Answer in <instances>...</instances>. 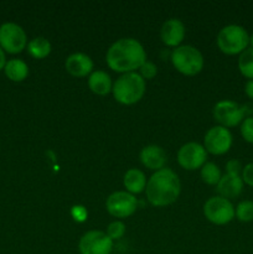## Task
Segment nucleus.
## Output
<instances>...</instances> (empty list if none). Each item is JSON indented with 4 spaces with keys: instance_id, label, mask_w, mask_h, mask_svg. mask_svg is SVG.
Segmentation results:
<instances>
[{
    "instance_id": "f257e3e1",
    "label": "nucleus",
    "mask_w": 253,
    "mask_h": 254,
    "mask_svg": "<svg viewBox=\"0 0 253 254\" xmlns=\"http://www.w3.org/2000/svg\"><path fill=\"white\" fill-rule=\"evenodd\" d=\"M107 64L114 72L130 73L140 68L146 61V52L143 45L135 39L124 37L117 40L108 49L106 55Z\"/></svg>"
},
{
    "instance_id": "f03ea898",
    "label": "nucleus",
    "mask_w": 253,
    "mask_h": 254,
    "mask_svg": "<svg viewBox=\"0 0 253 254\" xmlns=\"http://www.w3.org/2000/svg\"><path fill=\"white\" fill-rule=\"evenodd\" d=\"M180 192V179L171 169L164 168L155 171L146 181V198L155 207L171 205L178 200Z\"/></svg>"
},
{
    "instance_id": "7ed1b4c3",
    "label": "nucleus",
    "mask_w": 253,
    "mask_h": 254,
    "mask_svg": "<svg viewBox=\"0 0 253 254\" xmlns=\"http://www.w3.org/2000/svg\"><path fill=\"white\" fill-rule=\"evenodd\" d=\"M112 93L114 99L124 106H131L143 98L145 93V81L136 72L122 74L113 83Z\"/></svg>"
},
{
    "instance_id": "20e7f679",
    "label": "nucleus",
    "mask_w": 253,
    "mask_h": 254,
    "mask_svg": "<svg viewBox=\"0 0 253 254\" xmlns=\"http://www.w3.org/2000/svg\"><path fill=\"white\" fill-rule=\"evenodd\" d=\"M216 41L223 54L241 55L250 46V35L241 25L231 24L220 30Z\"/></svg>"
},
{
    "instance_id": "39448f33",
    "label": "nucleus",
    "mask_w": 253,
    "mask_h": 254,
    "mask_svg": "<svg viewBox=\"0 0 253 254\" xmlns=\"http://www.w3.org/2000/svg\"><path fill=\"white\" fill-rule=\"evenodd\" d=\"M170 60L173 66L185 76H195L203 68V56L191 45L178 46L171 51Z\"/></svg>"
},
{
    "instance_id": "423d86ee",
    "label": "nucleus",
    "mask_w": 253,
    "mask_h": 254,
    "mask_svg": "<svg viewBox=\"0 0 253 254\" xmlns=\"http://www.w3.org/2000/svg\"><path fill=\"white\" fill-rule=\"evenodd\" d=\"M27 46L25 30L15 22H4L0 25V47L5 54H20Z\"/></svg>"
},
{
    "instance_id": "0eeeda50",
    "label": "nucleus",
    "mask_w": 253,
    "mask_h": 254,
    "mask_svg": "<svg viewBox=\"0 0 253 254\" xmlns=\"http://www.w3.org/2000/svg\"><path fill=\"white\" fill-rule=\"evenodd\" d=\"M203 215L210 222L215 225H227L235 218V206L230 200L221 196L208 198L203 205Z\"/></svg>"
},
{
    "instance_id": "6e6552de",
    "label": "nucleus",
    "mask_w": 253,
    "mask_h": 254,
    "mask_svg": "<svg viewBox=\"0 0 253 254\" xmlns=\"http://www.w3.org/2000/svg\"><path fill=\"white\" fill-rule=\"evenodd\" d=\"M212 114L215 121L220 123L221 127H225L227 129L237 127L246 118L243 106L230 99L217 102L213 107Z\"/></svg>"
},
{
    "instance_id": "1a4fd4ad",
    "label": "nucleus",
    "mask_w": 253,
    "mask_h": 254,
    "mask_svg": "<svg viewBox=\"0 0 253 254\" xmlns=\"http://www.w3.org/2000/svg\"><path fill=\"white\" fill-rule=\"evenodd\" d=\"M233 136L230 129L225 127L216 126L208 129L203 138V148L212 155H223L231 149Z\"/></svg>"
},
{
    "instance_id": "9d476101",
    "label": "nucleus",
    "mask_w": 253,
    "mask_h": 254,
    "mask_svg": "<svg viewBox=\"0 0 253 254\" xmlns=\"http://www.w3.org/2000/svg\"><path fill=\"white\" fill-rule=\"evenodd\" d=\"M106 207L113 217L126 218L135 212L138 208V201L135 196L128 191H117L107 198Z\"/></svg>"
},
{
    "instance_id": "9b49d317",
    "label": "nucleus",
    "mask_w": 253,
    "mask_h": 254,
    "mask_svg": "<svg viewBox=\"0 0 253 254\" xmlns=\"http://www.w3.org/2000/svg\"><path fill=\"white\" fill-rule=\"evenodd\" d=\"M81 254H111L113 251V241L102 231H89L84 233L78 243Z\"/></svg>"
},
{
    "instance_id": "f8f14e48",
    "label": "nucleus",
    "mask_w": 253,
    "mask_h": 254,
    "mask_svg": "<svg viewBox=\"0 0 253 254\" xmlns=\"http://www.w3.org/2000/svg\"><path fill=\"white\" fill-rule=\"evenodd\" d=\"M207 160V151L201 144L190 141L179 149L178 161L181 168L186 170H196L201 169Z\"/></svg>"
},
{
    "instance_id": "ddd939ff",
    "label": "nucleus",
    "mask_w": 253,
    "mask_h": 254,
    "mask_svg": "<svg viewBox=\"0 0 253 254\" xmlns=\"http://www.w3.org/2000/svg\"><path fill=\"white\" fill-rule=\"evenodd\" d=\"M160 37L169 47H178L185 37V25L179 19H169L160 29Z\"/></svg>"
},
{
    "instance_id": "4468645a",
    "label": "nucleus",
    "mask_w": 253,
    "mask_h": 254,
    "mask_svg": "<svg viewBox=\"0 0 253 254\" xmlns=\"http://www.w3.org/2000/svg\"><path fill=\"white\" fill-rule=\"evenodd\" d=\"M64 67H66L67 72L73 77H86L87 74L92 73L93 61L88 55L76 52L67 57Z\"/></svg>"
},
{
    "instance_id": "2eb2a0df",
    "label": "nucleus",
    "mask_w": 253,
    "mask_h": 254,
    "mask_svg": "<svg viewBox=\"0 0 253 254\" xmlns=\"http://www.w3.org/2000/svg\"><path fill=\"white\" fill-rule=\"evenodd\" d=\"M243 186H245V183H243L241 175L225 174L216 185V191L221 197L230 200V198L238 197L242 193Z\"/></svg>"
},
{
    "instance_id": "dca6fc26",
    "label": "nucleus",
    "mask_w": 253,
    "mask_h": 254,
    "mask_svg": "<svg viewBox=\"0 0 253 254\" xmlns=\"http://www.w3.org/2000/svg\"><path fill=\"white\" fill-rule=\"evenodd\" d=\"M140 161L144 166L151 170H161L168 161L164 149L159 145L144 146L140 151Z\"/></svg>"
},
{
    "instance_id": "f3484780",
    "label": "nucleus",
    "mask_w": 253,
    "mask_h": 254,
    "mask_svg": "<svg viewBox=\"0 0 253 254\" xmlns=\"http://www.w3.org/2000/svg\"><path fill=\"white\" fill-rule=\"evenodd\" d=\"M88 87L93 93L98 96H106L109 92H112V78L106 71L97 69L93 71L88 77Z\"/></svg>"
},
{
    "instance_id": "a211bd4d",
    "label": "nucleus",
    "mask_w": 253,
    "mask_h": 254,
    "mask_svg": "<svg viewBox=\"0 0 253 254\" xmlns=\"http://www.w3.org/2000/svg\"><path fill=\"white\" fill-rule=\"evenodd\" d=\"M123 184L126 186V191L131 195L141 193L146 188V178L143 171H140L139 169H129L124 174Z\"/></svg>"
},
{
    "instance_id": "6ab92c4d",
    "label": "nucleus",
    "mask_w": 253,
    "mask_h": 254,
    "mask_svg": "<svg viewBox=\"0 0 253 254\" xmlns=\"http://www.w3.org/2000/svg\"><path fill=\"white\" fill-rule=\"evenodd\" d=\"M4 73L10 81L22 82L29 76V66L20 59H11L6 61L4 67Z\"/></svg>"
},
{
    "instance_id": "aec40b11",
    "label": "nucleus",
    "mask_w": 253,
    "mask_h": 254,
    "mask_svg": "<svg viewBox=\"0 0 253 254\" xmlns=\"http://www.w3.org/2000/svg\"><path fill=\"white\" fill-rule=\"evenodd\" d=\"M27 52L30 54V56L34 57V59L41 60L45 59L50 55L51 52V44L47 39L42 36H37L35 39H32L31 41L27 42Z\"/></svg>"
},
{
    "instance_id": "412c9836",
    "label": "nucleus",
    "mask_w": 253,
    "mask_h": 254,
    "mask_svg": "<svg viewBox=\"0 0 253 254\" xmlns=\"http://www.w3.org/2000/svg\"><path fill=\"white\" fill-rule=\"evenodd\" d=\"M238 69L246 78L253 79V49L248 47L240 55Z\"/></svg>"
},
{
    "instance_id": "4be33fe9",
    "label": "nucleus",
    "mask_w": 253,
    "mask_h": 254,
    "mask_svg": "<svg viewBox=\"0 0 253 254\" xmlns=\"http://www.w3.org/2000/svg\"><path fill=\"white\" fill-rule=\"evenodd\" d=\"M200 175L203 183L207 184V185H217L218 181L222 178L220 168L215 163H206L201 168Z\"/></svg>"
},
{
    "instance_id": "5701e85b",
    "label": "nucleus",
    "mask_w": 253,
    "mask_h": 254,
    "mask_svg": "<svg viewBox=\"0 0 253 254\" xmlns=\"http://www.w3.org/2000/svg\"><path fill=\"white\" fill-rule=\"evenodd\" d=\"M236 217L241 222H251L253 221V201H241L235 208Z\"/></svg>"
},
{
    "instance_id": "b1692460",
    "label": "nucleus",
    "mask_w": 253,
    "mask_h": 254,
    "mask_svg": "<svg viewBox=\"0 0 253 254\" xmlns=\"http://www.w3.org/2000/svg\"><path fill=\"white\" fill-rule=\"evenodd\" d=\"M106 233L112 241L121 240L126 233V225L122 221H113L108 225Z\"/></svg>"
},
{
    "instance_id": "393cba45",
    "label": "nucleus",
    "mask_w": 253,
    "mask_h": 254,
    "mask_svg": "<svg viewBox=\"0 0 253 254\" xmlns=\"http://www.w3.org/2000/svg\"><path fill=\"white\" fill-rule=\"evenodd\" d=\"M241 135L247 143L253 144V116L243 119L241 123Z\"/></svg>"
},
{
    "instance_id": "a878e982",
    "label": "nucleus",
    "mask_w": 253,
    "mask_h": 254,
    "mask_svg": "<svg viewBox=\"0 0 253 254\" xmlns=\"http://www.w3.org/2000/svg\"><path fill=\"white\" fill-rule=\"evenodd\" d=\"M139 71H140L139 74H140V76L143 77L144 81H145V79H151L156 76V73H158V67H156V64H154V62L145 61L141 64Z\"/></svg>"
},
{
    "instance_id": "bb28decb",
    "label": "nucleus",
    "mask_w": 253,
    "mask_h": 254,
    "mask_svg": "<svg viewBox=\"0 0 253 254\" xmlns=\"http://www.w3.org/2000/svg\"><path fill=\"white\" fill-rule=\"evenodd\" d=\"M71 216L76 222H84L88 217V212H87V208L82 205H76L71 208Z\"/></svg>"
},
{
    "instance_id": "cd10ccee",
    "label": "nucleus",
    "mask_w": 253,
    "mask_h": 254,
    "mask_svg": "<svg viewBox=\"0 0 253 254\" xmlns=\"http://www.w3.org/2000/svg\"><path fill=\"white\" fill-rule=\"evenodd\" d=\"M243 170V166L240 160L237 159H232V160L227 161L226 164V174H232V175H241Z\"/></svg>"
},
{
    "instance_id": "c85d7f7f",
    "label": "nucleus",
    "mask_w": 253,
    "mask_h": 254,
    "mask_svg": "<svg viewBox=\"0 0 253 254\" xmlns=\"http://www.w3.org/2000/svg\"><path fill=\"white\" fill-rule=\"evenodd\" d=\"M241 178H242L243 183H245L246 185L253 188V163H250L246 166H243Z\"/></svg>"
},
{
    "instance_id": "c756f323",
    "label": "nucleus",
    "mask_w": 253,
    "mask_h": 254,
    "mask_svg": "<svg viewBox=\"0 0 253 254\" xmlns=\"http://www.w3.org/2000/svg\"><path fill=\"white\" fill-rule=\"evenodd\" d=\"M245 93L251 101H253V79H248L245 84Z\"/></svg>"
},
{
    "instance_id": "7c9ffc66",
    "label": "nucleus",
    "mask_w": 253,
    "mask_h": 254,
    "mask_svg": "<svg viewBox=\"0 0 253 254\" xmlns=\"http://www.w3.org/2000/svg\"><path fill=\"white\" fill-rule=\"evenodd\" d=\"M6 64V56H5L4 50L0 47V72L4 71V67Z\"/></svg>"
},
{
    "instance_id": "2f4dec72",
    "label": "nucleus",
    "mask_w": 253,
    "mask_h": 254,
    "mask_svg": "<svg viewBox=\"0 0 253 254\" xmlns=\"http://www.w3.org/2000/svg\"><path fill=\"white\" fill-rule=\"evenodd\" d=\"M250 46L251 49H253V34L250 36Z\"/></svg>"
}]
</instances>
